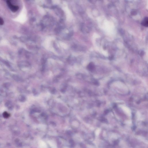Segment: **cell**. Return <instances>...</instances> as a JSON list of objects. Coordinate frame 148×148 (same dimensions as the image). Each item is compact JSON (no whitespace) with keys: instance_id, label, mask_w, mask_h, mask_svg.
Segmentation results:
<instances>
[{"instance_id":"cell-1","label":"cell","mask_w":148,"mask_h":148,"mask_svg":"<svg viewBox=\"0 0 148 148\" xmlns=\"http://www.w3.org/2000/svg\"><path fill=\"white\" fill-rule=\"evenodd\" d=\"M6 3L7 4L9 8L13 12H17L18 10L19 7L17 6L13 5L11 2V1L10 0H7L6 1Z\"/></svg>"},{"instance_id":"cell-2","label":"cell","mask_w":148,"mask_h":148,"mask_svg":"<svg viewBox=\"0 0 148 148\" xmlns=\"http://www.w3.org/2000/svg\"><path fill=\"white\" fill-rule=\"evenodd\" d=\"M142 24L143 26L146 27H148V20L147 17L144 18L142 22Z\"/></svg>"},{"instance_id":"cell-3","label":"cell","mask_w":148,"mask_h":148,"mask_svg":"<svg viewBox=\"0 0 148 148\" xmlns=\"http://www.w3.org/2000/svg\"><path fill=\"white\" fill-rule=\"evenodd\" d=\"M3 116L5 118H8L9 117V114L7 112H4L3 113Z\"/></svg>"},{"instance_id":"cell-4","label":"cell","mask_w":148,"mask_h":148,"mask_svg":"<svg viewBox=\"0 0 148 148\" xmlns=\"http://www.w3.org/2000/svg\"><path fill=\"white\" fill-rule=\"evenodd\" d=\"M3 23H4V21H3L2 18L0 17V25H3Z\"/></svg>"},{"instance_id":"cell-5","label":"cell","mask_w":148,"mask_h":148,"mask_svg":"<svg viewBox=\"0 0 148 148\" xmlns=\"http://www.w3.org/2000/svg\"><path fill=\"white\" fill-rule=\"evenodd\" d=\"M132 15L133 14L134 15L135 14H136V12L134 11H133L132 12Z\"/></svg>"}]
</instances>
